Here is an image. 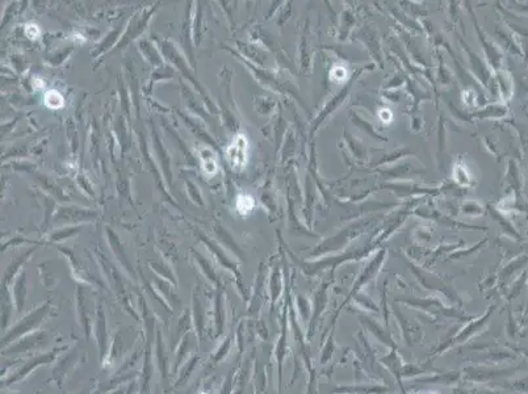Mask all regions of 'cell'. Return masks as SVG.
Here are the masks:
<instances>
[{
    "label": "cell",
    "mask_w": 528,
    "mask_h": 394,
    "mask_svg": "<svg viewBox=\"0 0 528 394\" xmlns=\"http://www.w3.org/2000/svg\"><path fill=\"white\" fill-rule=\"evenodd\" d=\"M46 311H48V308L44 306V308L39 309V310H36L34 313H30L29 315H26L25 319L20 320L19 324L15 325V326L12 327V330L8 331V333L4 335V344L12 342L13 339H16V338L21 337V335H25L26 333H29V331H32L33 329H36V327L39 326V325L42 322V319H44V315L46 314Z\"/></svg>",
    "instance_id": "6da1fadb"
},
{
    "label": "cell",
    "mask_w": 528,
    "mask_h": 394,
    "mask_svg": "<svg viewBox=\"0 0 528 394\" xmlns=\"http://www.w3.org/2000/svg\"><path fill=\"white\" fill-rule=\"evenodd\" d=\"M247 138L242 134H238L234 138L230 146L226 150V160L229 166L235 171L242 170L247 162Z\"/></svg>",
    "instance_id": "7a4b0ae2"
},
{
    "label": "cell",
    "mask_w": 528,
    "mask_h": 394,
    "mask_svg": "<svg viewBox=\"0 0 528 394\" xmlns=\"http://www.w3.org/2000/svg\"><path fill=\"white\" fill-rule=\"evenodd\" d=\"M59 351V349H57V351H53V352L50 353H46V355H41V356H37L36 359H32L30 362L26 364V366H24L23 368L20 369V371H17L16 373H15V376H12V377L7 381V384H12V382H16L19 381V380H21L23 377H25V376H28L30 372L33 371V368H36V367H39L41 366V364H44V363H50L51 360L54 359V356L57 355V352Z\"/></svg>",
    "instance_id": "3957f363"
},
{
    "label": "cell",
    "mask_w": 528,
    "mask_h": 394,
    "mask_svg": "<svg viewBox=\"0 0 528 394\" xmlns=\"http://www.w3.org/2000/svg\"><path fill=\"white\" fill-rule=\"evenodd\" d=\"M96 339L99 344L100 356L104 359L108 352V331H107V322L104 314L100 311V314L96 318Z\"/></svg>",
    "instance_id": "277c9868"
},
{
    "label": "cell",
    "mask_w": 528,
    "mask_h": 394,
    "mask_svg": "<svg viewBox=\"0 0 528 394\" xmlns=\"http://www.w3.org/2000/svg\"><path fill=\"white\" fill-rule=\"evenodd\" d=\"M200 158L202 162V170L208 173L209 176L217 172V159L215 153L210 149H201L200 150Z\"/></svg>",
    "instance_id": "5b68a950"
},
{
    "label": "cell",
    "mask_w": 528,
    "mask_h": 394,
    "mask_svg": "<svg viewBox=\"0 0 528 394\" xmlns=\"http://www.w3.org/2000/svg\"><path fill=\"white\" fill-rule=\"evenodd\" d=\"M254 205H255V201L251 196L240 195L237 197V209L240 214H249L254 209Z\"/></svg>",
    "instance_id": "8992f818"
},
{
    "label": "cell",
    "mask_w": 528,
    "mask_h": 394,
    "mask_svg": "<svg viewBox=\"0 0 528 394\" xmlns=\"http://www.w3.org/2000/svg\"><path fill=\"white\" fill-rule=\"evenodd\" d=\"M45 104L51 109H59L64 105V100L58 91H49L45 95Z\"/></svg>",
    "instance_id": "52a82bcc"
},
{
    "label": "cell",
    "mask_w": 528,
    "mask_h": 394,
    "mask_svg": "<svg viewBox=\"0 0 528 394\" xmlns=\"http://www.w3.org/2000/svg\"><path fill=\"white\" fill-rule=\"evenodd\" d=\"M25 33L29 39L34 40V39H39L40 33L41 32H40L39 26L36 25V24H29V25H26V28H25Z\"/></svg>",
    "instance_id": "ba28073f"
},
{
    "label": "cell",
    "mask_w": 528,
    "mask_h": 394,
    "mask_svg": "<svg viewBox=\"0 0 528 394\" xmlns=\"http://www.w3.org/2000/svg\"><path fill=\"white\" fill-rule=\"evenodd\" d=\"M331 77L334 80H343L346 78V70L343 67H335L331 73Z\"/></svg>",
    "instance_id": "9c48e42d"
},
{
    "label": "cell",
    "mask_w": 528,
    "mask_h": 394,
    "mask_svg": "<svg viewBox=\"0 0 528 394\" xmlns=\"http://www.w3.org/2000/svg\"><path fill=\"white\" fill-rule=\"evenodd\" d=\"M112 394H122V390H119V391H116V393H112Z\"/></svg>",
    "instance_id": "30bf717a"
}]
</instances>
